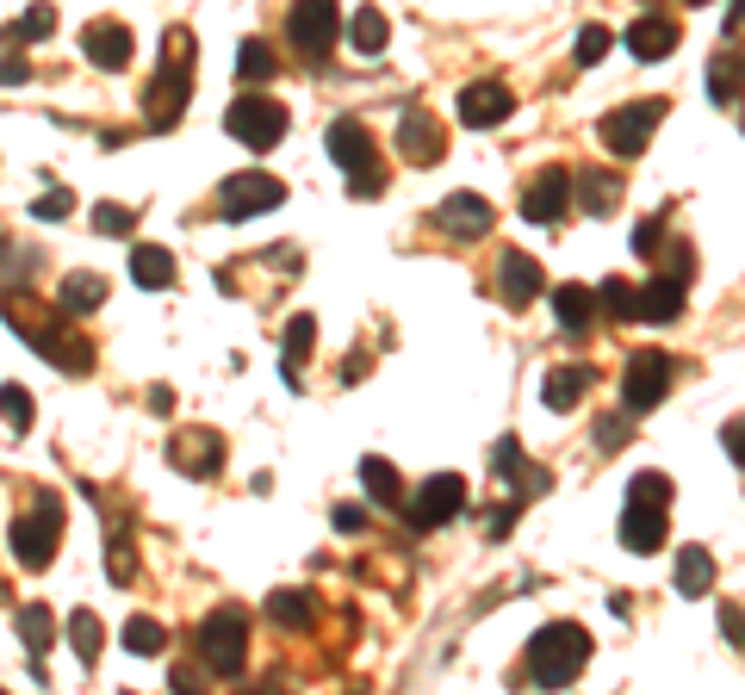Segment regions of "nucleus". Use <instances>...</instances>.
Wrapping results in <instances>:
<instances>
[{"instance_id":"1","label":"nucleus","mask_w":745,"mask_h":695,"mask_svg":"<svg viewBox=\"0 0 745 695\" xmlns=\"http://www.w3.org/2000/svg\"><path fill=\"white\" fill-rule=\"evenodd\" d=\"M671 528V478L665 473H634L628 485V504H621V547L628 553H659Z\"/></svg>"},{"instance_id":"2","label":"nucleus","mask_w":745,"mask_h":695,"mask_svg":"<svg viewBox=\"0 0 745 695\" xmlns=\"http://www.w3.org/2000/svg\"><path fill=\"white\" fill-rule=\"evenodd\" d=\"M590 664V633L578 627V621H547V627L528 640V683H540V689H566L578 671Z\"/></svg>"},{"instance_id":"3","label":"nucleus","mask_w":745,"mask_h":695,"mask_svg":"<svg viewBox=\"0 0 745 695\" xmlns=\"http://www.w3.org/2000/svg\"><path fill=\"white\" fill-rule=\"evenodd\" d=\"M323 143H330V162L349 174V193H354V199H380V193H385V162H380V143H373V131H366L361 118H335Z\"/></svg>"},{"instance_id":"4","label":"nucleus","mask_w":745,"mask_h":695,"mask_svg":"<svg viewBox=\"0 0 745 695\" xmlns=\"http://www.w3.org/2000/svg\"><path fill=\"white\" fill-rule=\"evenodd\" d=\"M193 100V38L168 32V50H162V75L149 81V131H175L180 112Z\"/></svg>"},{"instance_id":"5","label":"nucleus","mask_w":745,"mask_h":695,"mask_svg":"<svg viewBox=\"0 0 745 695\" xmlns=\"http://www.w3.org/2000/svg\"><path fill=\"white\" fill-rule=\"evenodd\" d=\"M199 664H206L211 677H237L242 664H249V615H242L237 602H224L199 621Z\"/></svg>"},{"instance_id":"6","label":"nucleus","mask_w":745,"mask_h":695,"mask_svg":"<svg viewBox=\"0 0 745 695\" xmlns=\"http://www.w3.org/2000/svg\"><path fill=\"white\" fill-rule=\"evenodd\" d=\"M665 100L652 94V100H628V106H615V112H603V125H597V137H603V149L615 162H634L640 149L652 143V131L665 125Z\"/></svg>"},{"instance_id":"7","label":"nucleus","mask_w":745,"mask_h":695,"mask_svg":"<svg viewBox=\"0 0 745 695\" xmlns=\"http://www.w3.org/2000/svg\"><path fill=\"white\" fill-rule=\"evenodd\" d=\"M56 540H63V504H56L50 490H38L32 509L13 521V559L25 571H44L50 559H56Z\"/></svg>"},{"instance_id":"8","label":"nucleus","mask_w":745,"mask_h":695,"mask_svg":"<svg viewBox=\"0 0 745 695\" xmlns=\"http://www.w3.org/2000/svg\"><path fill=\"white\" fill-rule=\"evenodd\" d=\"M286 125H292V118H286V106L273 94H237L224 106V131H230L242 149H255V156L273 149V143L286 137Z\"/></svg>"},{"instance_id":"9","label":"nucleus","mask_w":745,"mask_h":695,"mask_svg":"<svg viewBox=\"0 0 745 695\" xmlns=\"http://www.w3.org/2000/svg\"><path fill=\"white\" fill-rule=\"evenodd\" d=\"M335 32H342V7H335V0H292V13H286V44L299 50L304 63H323L335 50Z\"/></svg>"},{"instance_id":"10","label":"nucleus","mask_w":745,"mask_h":695,"mask_svg":"<svg viewBox=\"0 0 745 695\" xmlns=\"http://www.w3.org/2000/svg\"><path fill=\"white\" fill-rule=\"evenodd\" d=\"M671 380H677V366H671V354H659V348H640L634 361H628V373H621V411L628 416H646L665 404Z\"/></svg>"},{"instance_id":"11","label":"nucleus","mask_w":745,"mask_h":695,"mask_svg":"<svg viewBox=\"0 0 745 695\" xmlns=\"http://www.w3.org/2000/svg\"><path fill=\"white\" fill-rule=\"evenodd\" d=\"M7 323H13V330L25 335V342H32L50 366H63V373H94V348L81 342V335L56 330V323H32V317L19 311L13 299H7Z\"/></svg>"},{"instance_id":"12","label":"nucleus","mask_w":745,"mask_h":695,"mask_svg":"<svg viewBox=\"0 0 745 695\" xmlns=\"http://www.w3.org/2000/svg\"><path fill=\"white\" fill-rule=\"evenodd\" d=\"M273 206H286V187L273 180V174H261V168L230 174V180L218 187V218H230V224L261 218V211H273Z\"/></svg>"},{"instance_id":"13","label":"nucleus","mask_w":745,"mask_h":695,"mask_svg":"<svg viewBox=\"0 0 745 695\" xmlns=\"http://www.w3.org/2000/svg\"><path fill=\"white\" fill-rule=\"evenodd\" d=\"M461 509H466V478L461 473H435L423 485V497L411 504V528L416 535H435V528H447Z\"/></svg>"},{"instance_id":"14","label":"nucleus","mask_w":745,"mask_h":695,"mask_svg":"<svg viewBox=\"0 0 745 695\" xmlns=\"http://www.w3.org/2000/svg\"><path fill=\"white\" fill-rule=\"evenodd\" d=\"M81 56L94 69H106V75H118V69H131V56H137V38H131L125 19H94V25L81 32Z\"/></svg>"},{"instance_id":"15","label":"nucleus","mask_w":745,"mask_h":695,"mask_svg":"<svg viewBox=\"0 0 745 695\" xmlns=\"http://www.w3.org/2000/svg\"><path fill=\"white\" fill-rule=\"evenodd\" d=\"M497 299H504L509 311H528L535 299H547V273H540L535 255L504 249V261H497Z\"/></svg>"},{"instance_id":"16","label":"nucleus","mask_w":745,"mask_h":695,"mask_svg":"<svg viewBox=\"0 0 745 695\" xmlns=\"http://www.w3.org/2000/svg\"><path fill=\"white\" fill-rule=\"evenodd\" d=\"M397 156L411 162V168H435V162L447 156L442 125H435L423 106H404V118H397Z\"/></svg>"},{"instance_id":"17","label":"nucleus","mask_w":745,"mask_h":695,"mask_svg":"<svg viewBox=\"0 0 745 695\" xmlns=\"http://www.w3.org/2000/svg\"><path fill=\"white\" fill-rule=\"evenodd\" d=\"M571 206V168H540L522 193V218L528 224H559Z\"/></svg>"},{"instance_id":"18","label":"nucleus","mask_w":745,"mask_h":695,"mask_svg":"<svg viewBox=\"0 0 745 695\" xmlns=\"http://www.w3.org/2000/svg\"><path fill=\"white\" fill-rule=\"evenodd\" d=\"M509 112H516V94H509L504 81H466L461 87V125L492 131V125H504Z\"/></svg>"},{"instance_id":"19","label":"nucleus","mask_w":745,"mask_h":695,"mask_svg":"<svg viewBox=\"0 0 745 695\" xmlns=\"http://www.w3.org/2000/svg\"><path fill=\"white\" fill-rule=\"evenodd\" d=\"M168 466H180L187 478H211L224 466V442L211 435V428H187V435L168 442Z\"/></svg>"},{"instance_id":"20","label":"nucleus","mask_w":745,"mask_h":695,"mask_svg":"<svg viewBox=\"0 0 745 695\" xmlns=\"http://www.w3.org/2000/svg\"><path fill=\"white\" fill-rule=\"evenodd\" d=\"M621 44L634 50L640 63H665L671 50L683 44V32H677V19H665V13H640L634 25H628V38Z\"/></svg>"},{"instance_id":"21","label":"nucleus","mask_w":745,"mask_h":695,"mask_svg":"<svg viewBox=\"0 0 745 695\" xmlns=\"http://www.w3.org/2000/svg\"><path fill=\"white\" fill-rule=\"evenodd\" d=\"M492 466H497V478L509 485V497H540V490L553 485L540 466H528V459H522V442H516V435H504V442L492 447Z\"/></svg>"},{"instance_id":"22","label":"nucleus","mask_w":745,"mask_h":695,"mask_svg":"<svg viewBox=\"0 0 745 695\" xmlns=\"http://www.w3.org/2000/svg\"><path fill=\"white\" fill-rule=\"evenodd\" d=\"M435 224H442L447 237H485V230H492V206H485L478 193H447Z\"/></svg>"},{"instance_id":"23","label":"nucleus","mask_w":745,"mask_h":695,"mask_svg":"<svg viewBox=\"0 0 745 695\" xmlns=\"http://www.w3.org/2000/svg\"><path fill=\"white\" fill-rule=\"evenodd\" d=\"M708 87H714V106H739V94H745V44H721L714 50V63H708Z\"/></svg>"},{"instance_id":"24","label":"nucleus","mask_w":745,"mask_h":695,"mask_svg":"<svg viewBox=\"0 0 745 695\" xmlns=\"http://www.w3.org/2000/svg\"><path fill=\"white\" fill-rule=\"evenodd\" d=\"M547 299H553V317L566 323L571 335H584L590 323H597V292H590V286H578V280L547 286Z\"/></svg>"},{"instance_id":"25","label":"nucleus","mask_w":745,"mask_h":695,"mask_svg":"<svg viewBox=\"0 0 745 695\" xmlns=\"http://www.w3.org/2000/svg\"><path fill=\"white\" fill-rule=\"evenodd\" d=\"M571 187H578V206H584L590 218H609V211H615V199H621V174L578 168V174H571Z\"/></svg>"},{"instance_id":"26","label":"nucleus","mask_w":745,"mask_h":695,"mask_svg":"<svg viewBox=\"0 0 745 695\" xmlns=\"http://www.w3.org/2000/svg\"><path fill=\"white\" fill-rule=\"evenodd\" d=\"M683 317V280L659 273V280L640 286V323H677Z\"/></svg>"},{"instance_id":"27","label":"nucleus","mask_w":745,"mask_h":695,"mask_svg":"<svg viewBox=\"0 0 745 695\" xmlns=\"http://www.w3.org/2000/svg\"><path fill=\"white\" fill-rule=\"evenodd\" d=\"M106 304V280L100 273H63V292H56V311L63 317H87Z\"/></svg>"},{"instance_id":"28","label":"nucleus","mask_w":745,"mask_h":695,"mask_svg":"<svg viewBox=\"0 0 745 695\" xmlns=\"http://www.w3.org/2000/svg\"><path fill=\"white\" fill-rule=\"evenodd\" d=\"M131 280H137L143 292H162V286H175V255L156 249V242H137V249H131Z\"/></svg>"},{"instance_id":"29","label":"nucleus","mask_w":745,"mask_h":695,"mask_svg":"<svg viewBox=\"0 0 745 695\" xmlns=\"http://www.w3.org/2000/svg\"><path fill=\"white\" fill-rule=\"evenodd\" d=\"M361 485H366V497H373V504H385V509H404V478H397V466H392V459L366 454V459H361Z\"/></svg>"},{"instance_id":"30","label":"nucleus","mask_w":745,"mask_h":695,"mask_svg":"<svg viewBox=\"0 0 745 695\" xmlns=\"http://www.w3.org/2000/svg\"><path fill=\"white\" fill-rule=\"evenodd\" d=\"M590 385H597V373H590V366H553V373H547V411H571V404H578V397L590 392Z\"/></svg>"},{"instance_id":"31","label":"nucleus","mask_w":745,"mask_h":695,"mask_svg":"<svg viewBox=\"0 0 745 695\" xmlns=\"http://www.w3.org/2000/svg\"><path fill=\"white\" fill-rule=\"evenodd\" d=\"M349 44L361 50V56H385V44H392V19H385L380 7H361V13L349 19Z\"/></svg>"},{"instance_id":"32","label":"nucleus","mask_w":745,"mask_h":695,"mask_svg":"<svg viewBox=\"0 0 745 695\" xmlns=\"http://www.w3.org/2000/svg\"><path fill=\"white\" fill-rule=\"evenodd\" d=\"M268 615L280 621V627L304 633L311 621H318V602H311V590H273V597H268Z\"/></svg>"},{"instance_id":"33","label":"nucleus","mask_w":745,"mask_h":695,"mask_svg":"<svg viewBox=\"0 0 745 695\" xmlns=\"http://www.w3.org/2000/svg\"><path fill=\"white\" fill-rule=\"evenodd\" d=\"M708 584H714V553L708 547H683L677 553V590L683 597H708Z\"/></svg>"},{"instance_id":"34","label":"nucleus","mask_w":745,"mask_h":695,"mask_svg":"<svg viewBox=\"0 0 745 695\" xmlns=\"http://www.w3.org/2000/svg\"><path fill=\"white\" fill-rule=\"evenodd\" d=\"M237 75H242V81H273V75H280V56H273L268 38H242V50H237Z\"/></svg>"},{"instance_id":"35","label":"nucleus","mask_w":745,"mask_h":695,"mask_svg":"<svg viewBox=\"0 0 745 695\" xmlns=\"http://www.w3.org/2000/svg\"><path fill=\"white\" fill-rule=\"evenodd\" d=\"M597 304H603L609 317H621V323H640V286H634V280H621V273L597 286Z\"/></svg>"},{"instance_id":"36","label":"nucleus","mask_w":745,"mask_h":695,"mask_svg":"<svg viewBox=\"0 0 745 695\" xmlns=\"http://www.w3.org/2000/svg\"><path fill=\"white\" fill-rule=\"evenodd\" d=\"M50 633H56L50 609H44V602H25V609H19V640H25L32 658H44V652H50Z\"/></svg>"},{"instance_id":"37","label":"nucleus","mask_w":745,"mask_h":695,"mask_svg":"<svg viewBox=\"0 0 745 695\" xmlns=\"http://www.w3.org/2000/svg\"><path fill=\"white\" fill-rule=\"evenodd\" d=\"M311 342H318V317H292V323H286V380L299 385V361L304 354H311Z\"/></svg>"},{"instance_id":"38","label":"nucleus","mask_w":745,"mask_h":695,"mask_svg":"<svg viewBox=\"0 0 745 695\" xmlns=\"http://www.w3.org/2000/svg\"><path fill=\"white\" fill-rule=\"evenodd\" d=\"M69 646H75L81 664L100 658V615L94 609H75V615H69Z\"/></svg>"},{"instance_id":"39","label":"nucleus","mask_w":745,"mask_h":695,"mask_svg":"<svg viewBox=\"0 0 745 695\" xmlns=\"http://www.w3.org/2000/svg\"><path fill=\"white\" fill-rule=\"evenodd\" d=\"M56 32V7L50 0H38L32 13H19L13 25H7V44H25V38H50Z\"/></svg>"},{"instance_id":"40","label":"nucleus","mask_w":745,"mask_h":695,"mask_svg":"<svg viewBox=\"0 0 745 695\" xmlns=\"http://www.w3.org/2000/svg\"><path fill=\"white\" fill-rule=\"evenodd\" d=\"M125 646L137 652V658H156V652L168 646V633H162V621L137 615V621H125Z\"/></svg>"},{"instance_id":"41","label":"nucleus","mask_w":745,"mask_h":695,"mask_svg":"<svg viewBox=\"0 0 745 695\" xmlns=\"http://www.w3.org/2000/svg\"><path fill=\"white\" fill-rule=\"evenodd\" d=\"M0 416H7V428H32V416H38V404H32V392L25 385H0Z\"/></svg>"},{"instance_id":"42","label":"nucleus","mask_w":745,"mask_h":695,"mask_svg":"<svg viewBox=\"0 0 745 695\" xmlns=\"http://www.w3.org/2000/svg\"><path fill=\"white\" fill-rule=\"evenodd\" d=\"M609 44H615V38H609V25H584V32H578V50H571V56H578V69H597L609 56Z\"/></svg>"},{"instance_id":"43","label":"nucleus","mask_w":745,"mask_h":695,"mask_svg":"<svg viewBox=\"0 0 745 695\" xmlns=\"http://www.w3.org/2000/svg\"><path fill=\"white\" fill-rule=\"evenodd\" d=\"M94 230L100 237H131V230H137V211L131 206H94Z\"/></svg>"},{"instance_id":"44","label":"nucleus","mask_w":745,"mask_h":695,"mask_svg":"<svg viewBox=\"0 0 745 695\" xmlns=\"http://www.w3.org/2000/svg\"><path fill=\"white\" fill-rule=\"evenodd\" d=\"M659 237H665V218H640L634 224V255H659V249H665Z\"/></svg>"},{"instance_id":"45","label":"nucleus","mask_w":745,"mask_h":695,"mask_svg":"<svg viewBox=\"0 0 745 695\" xmlns=\"http://www.w3.org/2000/svg\"><path fill=\"white\" fill-rule=\"evenodd\" d=\"M597 447H603V454L628 447V416H603V423H597Z\"/></svg>"},{"instance_id":"46","label":"nucleus","mask_w":745,"mask_h":695,"mask_svg":"<svg viewBox=\"0 0 745 695\" xmlns=\"http://www.w3.org/2000/svg\"><path fill=\"white\" fill-rule=\"evenodd\" d=\"M721 633L745 652V602H721Z\"/></svg>"},{"instance_id":"47","label":"nucleus","mask_w":745,"mask_h":695,"mask_svg":"<svg viewBox=\"0 0 745 695\" xmlns=\"http://www.w3.org/2000/svg\"><path fill=\"white\" fill-rule=\"evenodd\" d=\"M69 211H75V193H50V199H38V206H32V218L56 224V218H69Z\"/></svg>"},{"instance_id":"48","label":"nucleus","mask_w":745,"mask_h":695,"mask_svg":"<svg viewBox=\"0 0 745 695\" xmlns=\"http://www.w3.org/2000/svg\"><path fill=\"white\" fill-rule=\"evenodd\" d=\"M721 442H727V459L745 473V416H733V423L721 428Z\"/></svg>"},{"instance_id":"49","label":"nucleus","mask_w":745,"mask_h":695,"mask_svg":"<svg viewBox=\"0 0 745 695\" xmlns=\"http://www.w3.org/2000/svg\"><path fill=\"white\" fill-rule=\"evenodd\" d=\"M32 81V63L25 56H0V87H25Z\"/></svg>"},{"instance_id":"50","label":"nucleus","mask_w":745,"mask_h":695,"mask_svg":"<svg viewBox=\"0 0 745 695\" xmlns=\"http://www.w3.org/2000/svg\"><path fill=\"white\" fill-rule=\"evenodd\" d=\"M335 528H342V535H361V528H366V509L342 504V509H335Z\"/></svg>"},{"instance_id":"51","label":"nucleus","mask_w":745,"mask_h":695,"mask_svg":"<svg viewBox=\"0 0 745 695\" xmlns=\"http://www.w3.org/2000/svg\"><path fill=\"white\" fill-rule=\"evenodd\" d=\"M739 25H745V0H733V7H727V38L739 32Z\"/></svg>"},{"instance_id":"52","label":"nucleus","mask_w":745,"mask_h":695,"mask_svg":"<svg viewBox=\"0 0 745 695\" xmlns=\"http://www.w3.org/2000/svg\"><path fill=\"white\" fill-rule=\"evenodd\" d=\"M13 261H19V255H13V242L0 237V268H13Z\"/></svg>"},{"instance_id":"53","label":"nucleus","mask_w":745,"mask_h":695,"mask_svg":"<svg viewBox=\"0 0 745 695\" xmlns=\"http://www.w3.org/2000/svg\"><path fill=\"white\" fill-rule=\"evenodd\" d=\"M690 7H708V0H690Z\"/></svg>"}]
</instances>
